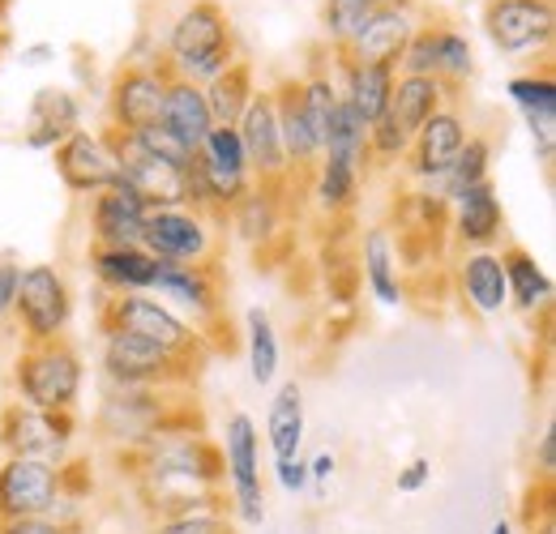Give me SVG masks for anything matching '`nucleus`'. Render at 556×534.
Returning a JSON list of instances; mask_svg holds the SVG:
<instances>
[{
	"label": "nucleus",
	"instance_id": "393cba45",
	"mask_svg": "<svg viewBox=\"0 0 556 534\" xmlns=\"http://www.w3.org/2000/svg\"><path fill=\"white\" fill-rule=\"evenodd\" d=\"M403 253L390 236V227H368L364 240H359V269H364V282L372 291L377 304L386 308H399L407 304V282H403Z\"/></svg>",
	"mask_w": 556,
	"mask_h": 534
},
{
	"label": "nucleus",
	"instance_id": "a19ab883",
	"mask_svg": "<svg viewBox=\"0 0 556 534\" xmlns=\"http://www.w3.org/2000/svg\"><path fill=\"white\" fill-rule=\"evenodd\" d=\"M505 94H509V103H514L522 116H535V112H556V77L548 73V68L509 77V81H505Z\"/></svg>",
	"mask_w": 556,
	"mask_h": 534
},
{
	"label": "nucleus",
	"instance_id": "423d86ee",
	"mask_svg": "<svg viewBox=\"0 0 556 534\" xmlns=\"http://www.w3.org/2000/svg\"><path fill=\"white\" fill-rule=\"evenodd\" d=\"M13 321L26 346L35 342H61L73 326V287L61 266L35 262L17 269V295H13Z\"/></svg>",
	"mask_w": 556,
	"mask_h": 534
},
{
	"label": "nucleus",
	"instance_id": "39448f33",
	"mask_svg": "<svg viewBox=\"0 0 556 534\" xmlns=\"http://www.w3.org/2000/svg\"><path fill=\"white\" fill-rule=\"evenodd\" d=\"M99 330H125V334H138L154 346H163L167 355H180V359H193L202 364L210 351V338L185 321L176 308H167L163 300H154L150 291L138 295H112L99 313Z\"/></svg>",
	"mask_w": 556,
	"mask_h": 534
},
{
	"label": "nucleus",
	"instance_id": "f257e3e1",
	"mask_svg": "<svg viewBox=\"0 0 556 534\" xmlns=\"http://www.w3.org/2000/svg\"><path fill=\"white\" fill-rule=\"evenodd\" d=\"M121 462L129 467L134 483H138L141 505L154 518L227 500V487H223V449L210 436H202L198 419L185 406L146 445L121 454Z\"/></svg>",
	"mask_w": 556,
	"mask_h": 534
},
{
	"label": "nucleus",
	"instance_id": "c9c22d12",
	"mask_svg": "<svg viewBox=\"0 0 556 534\" xmlns=\"http://www.w3.org/2000/svg\"><path fill=\"white\" fill-rule=\"evenodd\" d=\"M488 171H492V141H488L484 134H467L463 150H458V158L450 163V171H445V176H441V180H437L428 193H437V198L450 205L458 193H467L471 185L492 180Z\"/></svg>",
	"mask_w": 556,
	"mask_h": 534
},
{
	"label": "nucleus",
	"instance_id": "bb28decb",
	"mask_svg": "<svg viewBox=\"0 0 556 534\" xmlns=\"http://www.w3.org/2000/svg\"><path fill=\"white\" fill-rule=\"evenodd\" d=\"M282 193L287 189H278V185H253L244 198L227 209L231 231H236L240 244H249L257 253L275 244L278 231H282Z\"/></svg>",
	"mask_w": 556,
	"mask_h": 534
},
{
	"label": "nucleus",
	"instance_id": "864d4df0",
	"mask_svg": "<svg viewBox=\"0 0 556 534\" xmlns=\"http://www.w3.org/2000/svg\"><path fill=\"white\" fill-rule=\"evenodd\" d=\"M334 470H339V462H334V454L326 449V454H317V458H308V483H317V487H326V483L334 479Z\"/></svg>",
	"mask_w": 556,
	"mask_h": 534
},
{
	"label": "nucleus",
	"instance_id": "c756f323",
	"mask_svg": "<svg viewBox=\"0 0 556 534\" xmlns=\"http://www.w3.org/2000/svg\"><path fill=\"white\" fill-rule=\"evenodd\" d=\"M450 99H454V90H450L441 77H407V73H399V77H394V90H390L386 116H390L407 137H416L419 125H424L432 112H441Z\"/></svg>",
	"mask_w": 556,
	"mask_h": 534
},
{
	"label": "nucleus",
	"instance_id": "7c9ffc66",
	"mask_svg": "<svg viewBox=\"0 0 556 534\" xmlns=\"http://www.w3.org/2000/svg\"><path fill=\"white\" fill-rule=\"evenodd\" d=\"M308 180H313V205H317L326 218H343V214L355 209V201H359V193H364L368 171L351 167V163H343V158L321 154L317 167L308 171Z\"/></svg>",
	"mask_w": 556,
	"mask_h": 534
},
{
	"label": "nucleus",
	"instance_id": "9b49d317",
	"mask_svg": "<svg viewBox=\"0 0 556 534\" xmlns=\"http://www.w3.org/2000/svg\"><path fill=\"white\" fill-rule=\"evenodd\" d=\"M176 410H180V402H172L167 390H108L99 402L94 428L108 445L129 454V449L146 445Z\"/></svg>",
	"mask_w": 556,
	"mask_h": 534
},
{
	"label": "nucleus",
	"instance_id": "4d7b16f0",
	"mask_svg": "<svg viewBox=\"0 0 556 534\" xmlns=\"http://www.w3.org/2000/svg\"><path fill=\"white\" fill-rule=\"evenodd\" d=\"M9 4H13V0H0V26H4V17H9Z\"/></svg>",
	"mask_w": 556,
	"mask_h": 534
},
{
	"label": "nucleus",
	"instance_id": "7ed1b4c3",
	"mask_svg": "<svg viewBox=\"0 0 556 534\" xmlns=\"http://www.w3.org/2000/svg\"><path fill=\"white\" fill-rule=\"evenodd\" d=\"M13 394L22 406H35V410H73L81 398V385H86V359L81 351L73 346L70 338L61 342H35L13 355Z\"/></svg>",
	"mask_w": 556,
	"mask_h": 534
},
{
	"label": "nucleus",
	"instance_id": "cd10ccee",
	"mask_svg": "<svg viewBox=\"0 0 556 534\" xmlns=\"http://www.w3.org/2000/svg\"><path fill=\"white\" fill-rule=\"evenodd\" d=\"M90 274L99 278V287L108 295H138V291H150L154 274H159V262L134 244V249H90Z\"/></svg>",
	"mask_w": 556,
	"mask_h": 534
},
{
	"label": "nucleus",
	"instance_id": "ddd939ff",
	"mask_svg": "<svg viewBox=\"0 0 556 534\" xmlns=\"http://www.w3.org/2000/svg\"><path fill=\"white\" fill-rule=\"evenodd\" d=\"M480 26L501 56L548 52L556 35V0H488Z\"/></svg>",
	"mask_w": 556,
	"mask_h": 534
},
{
	"label": "nucleus",
	"instance_id": "5701e85b",
	"mask_svg": "<svg viewBox=\"0 0 556 534\" xmlns=\"http://www.w3.org/2000/svg\"><path fill=\"white\" fill-rule=\"evenodd\" d=\"M458 300L476 313V317H501L509 308V287H505V266L496 249H471L458 257Z\"/></svg>",
	"mask_w": 556,
	"mask_h": 534
},
{
	"label": "nucleus",
	"instance_id": "b1692460",
	"mask_svg": "<svg viewBox=\"0 0 556 534\" xmlns=\"http://www.w3.org/2000/svg\"><path fill=\"white\" fill-rule=\"evenodd\" d=\"M275 90V112H278V137H282V154H287V167H291V180L308 176L321 158V141L308 129V116L300 107V86L295 77H282Z\"/></svg>",
	"mask_w": 556,
	"mask_h": 534
},
{
	"label": "nucleus",
	"instance_id": "1a4fd4ad",
	"mask_svg": "<svg viewBox=\"0 0 556 534\" xmlns=\"http://www.w3.org/2000/svg\"><path fill=\"white\" fill-rule=\"evenodd\" d=\"M77 441V415L73 410H35L22 402L0 406V449L4 458H39V462H70Z\"/></svg>",
	"mask_w": 556,
	"mask_h": 534
},
{
	"label": "nucleus",
	"instance_id": "a878e982",
	"mask_svg": "<svg viewBox=\"0 0 556 534\" xmlns=\"http://www.w3.org/2000/svg\"><path fill=\"white\" fill-rule=\"evenodd\" d=\"M339 65V94L351 112L364 120V125H377L390 107V90H394V68L390 65H359V61H348V56H334Z\"/></svg>",
	"mask_w": 556,
	"mask_h": 534
},
{
	"label": "nucleus",
	"instance_id": "3c124183",
	"mask_svg": "<svg viewBox=\"0 0 556 534\" xmlns=\"http://www.w3.org/2000/svg\"><path fill=\"white\" fill-rule=\"evenodd\" d=\"M17 262L0 257V326L13 317V295H17Z\"/></svg>",
	"mask_w": 556,
	"mask_h": 534
},
{
	"label": "nucleus",
	"instance_id": "c03bdc74",
	"mask_svg": "<svg viewBox=\"0 0 556 534\" xmlns=\"http://www.w3.org/2000/svg\"><path fill=\"white\" fill-rule=\"evenodd\" d=\"M198 158H206L214 167H227V171H249V158H244V145H240V134L236 129H210L206 141L198 145ZM253 176V171H249Z\"/></svg>",
	"mask_w": 556,
	"mask_h": 534
},
{
	"label": "nucleus",
	"instance_id": "37998d69",
	"mask_svg": "<svg viewBox=\"0 0 556 534\" xmlns=\"http://www.w3.org/2000/svg\"><path fill=\"white\" fill-rule=\"evenodd\" d=\"M394 73H407V77H437V26L419 22L399 56Z\"/></svg>",
	"mask_w": 556,
	"mask_h": 534
},
{
	"label": "nucleus",
	"instance_id": "412c9836",
	"mask_svg": "<svg viewBox=\"0 0 556 534\" xmlns=\"http://www.w3.org/2000/svg\"><path fill=\"white\" fill-rule=\"evenodd\" d=\"M416 26H419L416 4H381V9L368 17V26L351 39V48L343 52V56H348V61H359V65L394 68Z\"/></svg>",
	"mask_w": 556,
	"mask_h": 534
},
{
	"label": "nucleus",
	"instance_id": "72a5a7b5",
	"mask_svg": "<svg viewBox=\"0 0 556 534\" xmlns=\"http://www.w3.org/2000/svg\"><path fill=\"white\" fill-rule=\"evenodd\" d=\"M202 94H206V107H210V120L218 125V129H236V120L244 116V107H249V99L257 94V77H253V65L249 61H236V65H227L214 81L202 86Z\"/></svg>",
	"mask_w": 556,
	"mask_h": 534
},
{
	"label": "nucleus",
	"instance_id": "473e14b6",
	"mask_svg": "<svg viewBox=\"0 0 556 534\" xmlns=\"http://www.w3.org/2000/svg\"><path fill=\"white\" fill-rule=\"evenodd\" d=\"M266 445H270V458H295L300 445H304V390L300 381H282L270 402V415H266Z\"/></svg>",
	"mask_w": 556,
	"mask_h": 534
},
{
	"label": "nucleus",
	"instance_id": "bf43d9fd",
	"mask_svg": "<svg viewBox=\"0 0 556 534\" xmlns=\"http://www.w3.org/2000/svg\"><path fill=\"white\" fill-rule=\"evenodd\" d=\"M0 394H4V377H0Z\"/></svg>",
	"mask_w": 556,
	"mask_h": 534
},
{
	"label": "nucleus",
	"instance_id": "0eeeda50",
	"mask_svg": "<svg viewBox=\"0 0 556 534\" xmlns=\"http://www.w3.org/2000/svg\"><path fill=\"white\" fill-rule=\"evenodd\" d=\"M223 487L231 500V518L244 526H262L266 518V487H262V432L253 415L236 410L223 423Z\"/></svg>",
	"mask_w": 556,
	"mask_h": 534
},
{
	"label": "nucleus",
	"instance_id": "13d9d810",
	"mask_svg": "<svg viewBox=\"0 0 556 534\" xmlns=\"http://www.w3.org/2000/svg\"><path fill=\"white\" fill-rule=\"evenodd\" d=\"M0 48H4V26H0Z\"/></svg>",
	"mask_w": 556,
	"mask_h": 534
},
{
	"label": "nucleus",
	"instance_id": "6e6552de",
	"mask_svg": "<svg viewBox=\"0 0 556 534\" xmlns=\"http://www.w3.org/2000/svg\"><path fill=\"white\" fill-rule=\"evenodd\" d=\"M141 249L154 262H172V266H214L218 257V223L176 205V209H150L146 227H141Z\"/></svg>",
	"mask_w": 556,
	"mask_h": 534
},
{
	"label": "nucleus",
	"instance_id": "09e8293b",
	"mask_svg": "<svg viewBox=\"0 0 556 534\" xmlns=\"http://www.w3.org/2000/svg\"><path fill=\"white\" fill-rule=\"evenodd\" d=\"M428 479H432V462H428V458H412L407 467L399 470L394 487H399L403 496H416V492H424V487H428Z\"/></svg>",
	"mask_w": 556,
	"mask_h": 534
},
{
	"label": "nucleus",
	"instance_id": "a211bd4d",
	"mask_svg": "<svg viewBox=\"0 0 556 534\" xmlns=\"http://www.w3.org/2000/svg\"><path fill=\"white\" fill-rule=\"evenodd\" d=\"M146 214H150V205L125 180H116L90 198V240L99 249H134L141 244Z\"/></svg>",
	"mask_w": 556,
	"mask_h": 534
},
{
	"label": "nucleus",
	"instance_id": "2f4dec72",
	"mask_svg": "<svg viewBox=\"0 0 556 534\" xmlns=\"http://www.w3.org/2000/svg\"><path fill=\"white\" fill-rule=\"evenodd\" d=\"M501 266H505V287H509V304L527 317L548 313L553 304V278L527 249H501Z\"/></svg>",
	"mask_w": 556,
	"mask_h": 534
},
{
	"label": "nucleus",
	"instance_id": "f8f14e48",
	"mask_svg": "<svg viewBox=\"0 0 556 534\" xmlns=\"http://www.w3.org/2000/svg\"><path fill=\"white\" fill-rule=\"evenodd\" d=\"M56 176L73 198H94L121 180V134L116 129H77L56 150Z\"/></svg>",
	"mask_w": 556,
	"mask_h": 534
},
{
	"label": "nucleus",
	"instance_id": "052dcab7",
	"mask_svg": "<svg viewBox=\"0 0 556 534\" xmlns=\"http://www.w3.org/2000/svg\"><path fill=\"white\" fill-rule=\"evenodd\" d=\"M0 61H4V48H0Z\"/></svg>",
	"mask_w": 556,
	"mask_h": 534
},
{
	"label": "nucleus",
	"instance_id": "58836bf2",
	"mask_svg": "<svg viewBox=\"0 0 556 534\" xmlns=\"http://www.w3.org/2000/svg\"><path fill=\"white\" fill-rule=\"evenodd\" d=\"M150 534H236L231 500H214V505H198V509H185V513L154 518Z\"/></svg>",
	"mask_w": 556,
	"mask_h": 534
},
{
	"label": "nucleus",
	"instance_id": "603ef678",
	"mask_svg": "<svg viewBox=\"0 0 556 534\" xmlns=\"http://www.w3.org/2000/svg\"><path fill=\"white\" fill-rule=\"evenodd\" d=\"M52 61H56V43H48V39L22 48V65L26 68H43V65H52Z\"/></svg>",
	"mask_w": 556,
	"mask_h": 534
},
{
	"label": "nucleus",
	"instance_id": "5fc2aeb1",
	"mask_svg": "<svg viewBox=\"0 0 556 534\" xmlns=\"http://www.w3.org/2000/svg\"><path fill=\"white\" fill-rule=\"evenodd\" d=\"M531 534H556L553 509H544V518H540V531H535V526H531Z\"/></svg>",
	"mask_w": 556,
	"mask_h": 534
},
{
	"label": "nucleus",
	"instance_id": "f03ea898",
	"mask_svg": "<svg viewBox=\"0 0 556 534\" xmlns=\"http://www.w3.org/2000/svg\"><path fill=\"white\" fill-rule=\"evenodd\" d=\"M236 30H231V13L218 0H189L163 39V68L172 77L198 81L206 86L227 65H236Z\"/></svg>",
	"mask_w": 556,
	"mask_h": 534
},
{
	"label": "nucleus",
	"instance_id": "ea45409f",
	"mask_svg": "<svg viewBox=\"0 0 556 534\" xmlns=\"http://www.w3.org/2000/svg\"><path fill=\"white\" fill-rule=\"evenodd\" d=\"M437 77L458 90L476 77V52H471V39L454 26H437Z\"/></svg>",
	"mask_w": 556,
	"mask_h": 534
},
{
	"label": "nucleus",
	"instance_id": "4468645a",
	"mask_svg": "<svg viewBox=\"0 0 556 534\" xmlns=\"http://www.w3.org/2000/svg\"><path fill=\"white\" fill-rule=\"evenodd\" d=\"M150 295L176 308L185 321H193L206 338L223 326V282L214 266H172L159 262V274L150 282Z\"/></svg>",
	"mask_w": 556,
	"mask_h": 534
},
{
	"label": "nucleus",
	"instance_id": "aec40b11",
	"mask_svg": "<svg viewBox=\"0 0 556 534\" xmlns=\"http://www.w3.org/2000/svg\"><path fill=\"white\" fill-rule=\"evenodd\" d=\"M81 129V99L73 94L70 86H39L30 94V107H26V129L22 141L26 150H39V154H52L70 134Z\"/></svg>",
	"mask_w": 556,
	"mask_h": 534
},
{
	"label": "nucleus",
	"instance_id": "dca6fc26",
	"mask_svg": "<svg viewBox=\"0 0 556 534\" xmlns=\"http://www.w3.org/2000/svg\"><path fill=\"white\" fill-rule=\"evenodd\" d=\"M236 134H240V145H244L253 185H278V189H287L291 185V167H287V154H282L275 90L270 86H257V94L249 99L244 116L236 120Z\"/></svg>",
	"mask_w": 556,
	"mask_h": 534
},
{
	"label": "nucleus",
	"instance_id": "6ab92c4d",
	"mask_svg": "<svg viewBox=\"0 0 556 534\" xmlns=\"http://www.w3.org/2000/svg\"><path fill=\"white\" fill-rule=\"evenodd\" d=\"M450 231H454V244L463 253L496 249V240L505 231V205H501V193L492 180H480L450 201Z\"/></svg>",
	"mask_w": 556,
	"mask_h": 534
},
{
	"label": "nucleus",
	"instance_id": "c85d7f7f",
	"mask_svg": "<svg viewBox=\"0 0 556 534\" xmlns=\"http://www.w3.org/2000/svg\"><path fill=\"white\" fill-rule=\"evenodd\" d=\"M159 125H163L167 134H176L193 154H198V145H202L206 134L214 129L202 86H198V81H185V77H167V94H163Z\"/></svg>",
	"mask_w": 556,
	"mask_h": 534
},
{
	"label": "nucleus",
	"instance_id": "e433bc0d",
	"mask_svg": "<svg viewBox=\"0 0 556 534\" xmlns=\"http://www.w3.org/2000/svg\"><path fill=\"white\" fill-rule=\"evenodd\" d=\"M381 4L386 0H321V35H326V48L334 56H343L351 48V39L368 26V17Z\"/></svg>",
	"mask_w": 556,
	"mask_h": 534
},
{
	"label": "nucleus",
	"instance_id": "a18cd8bd",
	"mask_svg": "<svg viewBox=\"0 0 556 534\" xmlns=\"http://www.w3.org/2000/svg\"><path fill=\"white\" fill-rule=\"evenodd\" d=\"M527 120V134H531V150L535 158L553 171L556 163V112H535V116H522Z\"/></svg>",
	"mask_w": 556,
	"mask_h": 534
},
{
	"label": "nucleus",
	"instance_id": "de8ad7c7",
	"mask_svg": "<svg viewBox=\"0 0 556 534\" xmlns=\"http://www.w3.org/2000/svg\"><path fill=\"white\" fill-rule=\"evenodd\" d=\"M0 534H81L56 522V518H13V522H0Z\"/></svg>",
	"mask_w": 556,
	"mask_h": 534
},
{
	"label": "nucleus",
	"instance_id": "2eb2a0df",
	"mask_svg": "<svg viewBox=\"0 0 556 534\" xmlns=\"http://www.w3.org/2000/svg\"><path fill=\"white\" fill-rule=\"evenodd\" d=\"M167 68L163 61H134L125 65L108 86V129L134 134L159 120L163 94H167Z\"/></svg>",
	"mask_w": 556,
	"mask_h": 534
},
{
	"label": "nucleus",
	"instance_id": "20e7f679",
	"mask_svg": "<svg viewBox=\"0 0 556 534\" xmlns=\"http://www.w3.org/2000/svg\"><path fill=\"white\" fill-rule=\"evenodd\" d=\"M193 359L167 355L163 346L146 342L125 330H103V346H99V372L108 390H185L198 381Z\"/></svg>",
	"mask_w": 556,
	"mask_h": 534
},
{
	"label": "nucleus",
	"instance_id": "f704fd0d",
	"mask_svg": "<svg viewBox=\"0 0 556 534\" xmlns=\"http://www.w3.org/2000/svg\"><path fill=\"white\" fill-rule=\"evenodd\" d=\"M244 355H249V377L253 385H275L278 377V364H282V346H278V330H275V317L253 304L244 313Z\"/></svg>",
	"mask_w": 556,
	"mask_h": 534
},
{
	"label": "nucleus",
	"instance_id": "6e6d98bb",
	"mask_svg": "<svg viewBox=\"0 0 556 534\" xmlns=\"http://www.w3.org/2000/svg\"><path fill=\"white\" fill-rule=\"evenodd\" d=\"M488 534H514V526H509V522H492V531Z\"/></svg>",
	"mask_w": 556,
	"mask_h": 534
},
{
	"label": "nucleus",
	"instance_id": "49530a36",
	"mask_svg": "<svg viewBox=\"0 0 556 534\" xmlns=\"http://www.w3.org/2000/svg\"><path fill=\"white\" fill-rule=\"evenodd\" d=\"M275 479L282 492H291V496H300L304 487H308V458H278L275 462Z\"/></svg>",
	"mask_w": 556,
	"mask_h": 534
},
{
	"label": "nucleus",
	"instance_id": "9d476101",
	"mask_svg": "<svg viewBox=\"0 0 556 534\" xmlns=\"http://www.w3.org/2000/svg\"><path fill=\"white\" fill-rule=\"evenodd\" d=\"M73 467L39 458H4L0 462V522L13 518H48L70 492Z\"/></svg>",
	"mask_w": 556,
	"mask_h": 534
},
{
	"label": "nucleus",
	"instance_id": "4be33fe9",
	"mask_svg": "<svg viewBox=\"0 0 556 534\" xmlns=\"http://www.w3.org/2000/svg\"><path fill=\"white\" fill-rule=\"evenodd\" d=\"M121 180H125V185H129V189L150 205V209H176V205H189V180H185V167L129 150V145H125V137H121Z\"/></svg>",
	"mask_w": 556,
	"mask_h": 534
},
{
	"label": "nucleus",
	"instance_id": "8fccbe9b",
	"mask_svg": "<svg viewBox=\"0 0 556 534\" xmlns=\"http://www.w3.org/2000/svg\"><path fill=\"white\" fill-rule=\"evenodd\" d=\"M535 470H540V479H544V483H553V474H556V423H548V428L540 432V445H535Z\"/></svg>",
	"mask_w": 556,
	"mask_h": 534
},
{
	"label": "nucleus",
	"instance_id": "f3484780",
	"mask_svg": "<svg viewBox=\"0 0 556 534\" xmlns=\"http://www.w3.org/2000/svg\"><path fill=\"white\" fill-rule=\"evenodd\" d=\"M463 141H467V120H463V112L454 103H445L412 137V145H407V176L416 180L419 189H432L450 171V163L458 158Z\"/></svg>",
	"mask_w": 556,
	"mask_h": 534
},
{
	"label": "nucleus",
	"instance_id": "4c0bfd02",
	"mask_svg": "<svg viewBox=\"0 0 556 534\" xmlns=\"http://www.w3.org/2000/svg\"><path fill=\"white\" fill-rule=\"evenodd\" d=\"M295 86H300V107H304V116H308V129L317 134V141H326V129H330V120H334V112H339V103H343L334 73L317 65V68H308L304 77H295Z\"/></svg>",
	"mask_w": 556,
	"mask_h": 534
},
{
	"label": "nucleus",
	"instance_id": "79ce46f5",
	"mask_svg": "<svg viewBox=\"0 0 556 534\" xmlns=\"http://www.w3.org/2000/svg\"><path fill=\"white\" fill-rule=\"evenodd\" d=\"M121 137H125L129 150L150 154V158H163V163H176V167H189V163H193V150H189L176 134H167L159 120L146 125V129H134V134H121Z\"/></svg>",
	"mask_w": 556,
	"mask_h": 534
}]
</instances>
